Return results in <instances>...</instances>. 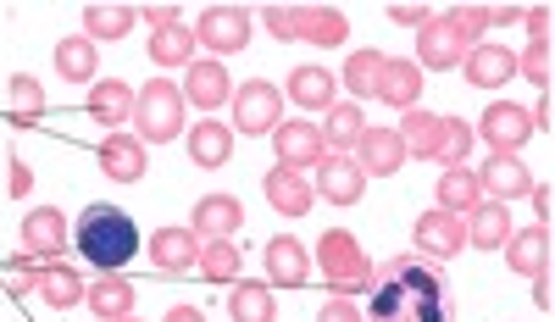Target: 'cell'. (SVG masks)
I'll return each mask as SVG.
<instances>
[{"label": "cell", "mask_w": 555, "mask_h": 322, "mask_svg": "<svg viewBox=\"0 0 555 322\" xmlns=\"http://www.w3.org/2000/svg\"><path fill=\"white\" fill-rule=\"evenodd\" d=\"M317 322H366V317L356 311L350 295H328V300H322V311H317Z\"/></svg>", "instance_id": "obj_45"}, {"label": "cell", "mask_w": 555, "mask_h": 322, "mask_svg": "<svg viewBox=\"0 0 555 322\" xmlns=\"http://www.w3.org/2000/svg\"><path fill=\"white\" fill-rule=\"evenodd\" d=\"M317 178H311V190H317V201H334V206H356L361 195H366V172L350 162V156H322L317 167H311Z\"/></svg>", "instance_id": "obj_14"}, {"label": "cell", "mask_w": 555, "mask_h": 322, "mask_svg": "<svg viewBox=\"0 0 555 322\" xmlns=\"http://www.w3.org/2000/svg\"><path fill=\"white\" fill-rule=\"evenodd\" d=\"M139 17L151 28H167V23H178V7H139Z\"/></svg>", "instance_id": "obj_52"}, {"label": "cell", "mask_w": 555, "mask_h": 322, "mask_svg": "<svg viewBox=\"0 0 555 322\" xmlns=\"http://www.w3.org/2000/svg\"><path fill=\"white\" fill-rule=\"evenodd\" d=\"M228 317H234V322H278V295H272V284H261V279L234 284V295H228Z\"/></svg>", "instance_id": "obj_34"}, {"label": "cell", "mask_w": 555, "mask_h": 322, "mask_svg": "<svg viewBox=\"0 0 555 322\" xmlns=\"http://www.w3.org/2000/svg\"><path fill=\"white\" fill-rule=\"evenodd\" d=\"M73 245L78 256L95 267V272H122L133 256H139V228L122 206L112 201H95L78 211V228H73Z\"/></svg>", "instance_id": "obj_2"}, {"label": "cell", "mask_w": 555, "mask_h": 322, "mask_svg": "<svg viewBox=\"0 0 555 322\" xmlns=\"http://www.w3.org/2000/svg\"><path fill=\"white\" fill-rule=\"evenodd\" d=\"M12 128H34L39 117H44V89H39V78H28V73H12Z\"/></svg>", "instance_id": "obj_41"}, {"label": "cell", "mask_w": 555, "mask_h": 322, "mask_svg": "<svg viewBox=\"0 0 555 322\" xmlns=\"http://www.w3.org/2000/svg\"><path fill=\"white\" fill-rule=\"evenodd\" d=\"M139 23V7H112V0H101V7H83V39H128Z\"/></svg>", "instance_id": "obj_37"}, {"label": "cell", "mask_w": 555, "mask_h": 322, "mask_svg": "<svg viewBox=\"0 0 555 322\" xmlns=\"http://www.w3.org/2000/svg\"><path fill=\"white\" fill-rule=\"evenodd\" d=\"M73 245V222L62 206H34L23 217V256L34 261H62V250Z\"/></svg>", "instance_id": "obj_10"}, {"label": "cell", "mask_w": 555, "mask_h": 322, "mask_svg": "<svg viewBox=\"0 0 555 322\" xmlns=\"http://www.w3.org/2000/svg\"><path fill=\"white\" fill-rule=\"evenodd\" d=\"M478 172V190L489 195V201H500V206H512V201H522L528 190H533V178H528V167L517 162V156H489L483 167H473Z\"/></svg>", "instance_id": "obj_19"}, {"label": "cell", "mask_w": 555, "mask_h": 322, "mask_svg": "<svg viewBox=\"0 0 555 322\" xmlns=\"http://www.w3.org/2000/svg\"><path fill=\"white\" fill-rule=\"evenodd\" d=\"M245 228V206L234 201V195H206V201H195V211H190V234L206 245V240H234Z\"/></svg>", "instance_id": "obj_17"}, {"label": "cell", "mask_w": 555, "mask_h": 322, "mask_svg": "<svg viewBox=\"0 0 555 322\" xmlns=\"http://www.w3.org/2000/svg\"><path fill=\"white\" fill-rule=\"evenodd\" d=\"M89 117H95L106 133H117V128L133 117V83H122V78H95V83H89Z\"/></svg>", "instance_id": "obj_25"}, {"label": "cell", "mask_w": 555, "mask_h": 322, "mask_svg": "<svg viewBox=\"0 0 555 322\" xmlns=\"http://www.w3.org/2000/svg\"><path fill=\"white\" fill-rule=\"evenodd\" d=\"M528 201H533V211H539V222H533V228H544V222H550V183H533Z\"/></svg>", "instance_id": "obj_51"}, {"label": "cell", "mask_w": 555, "mask_h": 322, "mask_svg": "<svg viewBox=\"0 0 555 322\" xmlns=\"http://www.w3.org/2000/svg\"><path fill=\"white\" fill-rule=\"evenodd\" d=\"M295 39L317 44V51H339L350 39V17L339 7H295Z\"/></svg>", "instance_id": "obj_21"}, {"label": "cell", "mask_w": 555, "mask_h": 322, "mask_svg": "<svg viewBox=\"0 0 555 322\" xmlns=\"http://www.w3.org/2000/svg\"><path fill=\"white\" fill-rule=\"evenodd\" d=\"M373 101H389L400 112H411L423 101V67L405 62V56H384V73H378V95Z\"/></svg>", "instance_id": "obj_24"}, {"label": "cell", "mask_w": 555, "mask_h": 322, "mask_svg": "<svg viewBox=\"0 0 555 322\" xmlns=\"http://www.w3.org/2000/svg\"><path fill=\"white\" fill-rule=\"evenodd\" d=\"M489 12V28H512V23H522V7H483Z\"/></svg>", "instance_id": "obj_50"}, {"label": "cell", "mask_w": 555, "mask_h": 322, "mask_svg": "<svg viewBox=\"0 0 555 322\" xmlns=\"http://www.w3.org/2000/svg\"><path fill=\"white\" fill-rule=\"evenodd\" d=\"M261 190H267V206H272L278 217H306V211L317 206L311 178H306V172H295V167H278V162L267 167Z\"/></svg>", "instance_id": "obj_16"}, {"label": "cell", "mask_w": 555, "mask_h": 322, "mask_svg": "<svg viewBox=\"0 0 555 322\" xmlns=\"http://www.w3.org/2000/svg\"><path fill=\"white\" fill-rule=\"evenodd\" d=\"M517 73H528L539 83V95H550V44H528L517 56Z\"/></svg>", "instance_id": "obj_43"}, {"label": "cell", "mask_w": 555, "mask_h": 322, "mask_svg": "<svg viewBox=\"0 0 555 322\" xmlns=\"http://www.w3.org/2000/svg\"><path fill=\"white\" fill-rule=\"evenodd\" d=\"M228 106H234V128L240 133H272L278 123H284V89H278L272 78H250L240 83L234 95H228Z\"/></svg>", "instance_id": "obj_6"}, {"label": "cell", "mask_w": 555, "mask_h": 322, "mask_svg": "<svg viewBox=\"0 0 555 322\" xmlns=\"http://www.w3.org/2000/svg\"><path fill=\"white\" fill-rule=\"evenodd\" d=\"M228 156H234V128L228 123L206 117L190 128V162L195 167H228Z\"/></svg>", "instance_id": "obj_27"}, {"label": "cell", "mask_w": 555, "mask_h": 322, "mask_svg": "<svg viewBox=\"0 0 555 322\" xmlns=\"http://www.w3.org/2000/svg\"><path fill=\"white\" fill-rule=\"evenodd\" d=\"M133 300H139V289L128 284V279H95L83 289V306L95 311L101 322H117V317H133Z\"/></svg>", "instance_id": "obj_32"}, {"label": "cell", "mask_w": 555, "mask_h": 322, "mask_svg": "<svg viewBox=\"0 0 555 322\" xmlns=\"http://www.w3.org/2000/svg\"><path fill=\"white\" fill-rule=\"evenodd\" d=\"M461 73H467L473 89H505L517 78V51H505V44H473L467 62H461Z\"/></svg>", "instance_id": "obj_20"}, {"label": "cell", "mask_w": 555, "mask_h": 322, "mask_svg": "<svg viewBox=\"0 0 555 322\" xmlns=\"http://www.w3.org/2000/svg\"><path fill=\"white\" fill-rule=\"evenodd\" d=\"M272 151H278V167H295V172H311L322 156H334L328 140H322V128L300 123V117H284L272 128Z\"/></svg>", "instance_id": "obj_9"}, {"label": "cell", "mask_w": 555, "mask_h": 322, "mask_svg": "<svg viewBox=\"0 0 555 322\" xmlns=\"http://www.w3.org/2000/svg\"><path fill=\"white\" fill-rule=\"evenodd\" d=\"M478 201H483L478 172H473V167H444V178H439V201H434V206L450 211V217H473Z\"/></svg>", "instance_id": "obj_29"}, {"label": "cell", "mask_w": 555, "mask_h": 322, "mask_svg": "<svg viewBox=\"0 0 555 322\" xmlns=\"http://www.w3.org/2000/svg\"><path fill=\"white\" fill-rule=\"evenodd\" d=\"M240 267H245V256H240L234 240H206L201 256H195V272H201L206 284H234V279H240Z\"/></svg>", "instance_id": "obj_38"}, {"label": "cell", "mask_w": 555, "mask_h": 322, "mask_svg": "<svg viewBox=\"0 0 555 322\" xmlns=\"http://www.w3.org/2000/svg\"><path fill=\"white\" fill-rule=\"evenodd\" d=\"M411 234H416V250H423L428 261H450V256L467 250V217H450V211L428 206L423 217H416Z\"/></svg>", "instance_id": "obj_11"}, {"label": "cell", "mask_w": 555, "mask_h": 322, "mask_svg": "<svg viewBox=\"0 0 555 322\" xmlns=\"http://www.w3.org/2000/svg\"><path fill=\"white\" fill-rule=\"evenodd\" d=\"M183 117H190V106H183V89H178V83L151 78L145 89H133V140L145 145V151L178 140Z\"/></svg>", "instance_id": "obj_3"}, {"label": "cell", "mask_w": 555, "mask_h": 322, "mask_svg": "<svg viewBox=\"0 0 555 322\" xmlns=\"http://www.w3.org/2000/svg\"><path fill=\"white\" fill-rule=\"evenodd\" d=\"M261 261H267V284H272V289H300V284H311V250H306L295 234H272L267 250H261Z\"/></svg>", "instance_id": "obj_13"}, {"label": "cell", "mask_w": 555, "mask_h": 322, "mask_svg": "<svg viewBox=\"0 0 555 322\" xmlns=\"http://www.w3.org/2000/svg\"><path fill=\"white\" fill-rule=\"evenodd\" d=\"M0 289H7V295H34L39 289V261L34 256H17V261H0Z\"/></svg>", "instance_id": "obj_42"}, {"label": "cell", "mask_w": 555, "mask_h": 322, "mask_svg": "<svg viewBox=\"0 0 555 322\" xmlns=\"http://www.w3.org/2000/svg\"><path fill=\"white\" fill-rule=\"evenodd\" d=\"M261 23L272 39H295V7H261Z\"/></svg>", "instance_id": "obj_46"}, {"label": "cell", "mask_w": 555, "mask_h": 322, "mask_svg": "<svg viewBox=\"0 0 555 322\" xmlns=\"http://www.w3.org/2000/svg\"><path fill=\"white\" fill-rule=\"evenodd\" d=\"M505 240H512V206L478 201V211L467 217V245H478V250H500Z\"/></svg>", "instance_id": "obj_30"}, {"label": "cell", "mask_w": 555, "mask_h": 322, "mask_svg": "<svg viewBox=\"0 0 555 322\" xmlns=\"http://www.w3.org/2000/svg\"><path fill=\"white\" fill-rule=\"evenodd\" d=\"M7 178H12V190H7V195H17V201L34 190V172L23 167V156H12V162H7Z\"/></svg>", "instance_id": "obj_49"}, {"label": "cell", "mask_w": 555, "mask_h": 322, "mask_svg": "<svg viewBox=\"0 0 555 322\" xmlns=\"http://www.w3.org/2000/svg\"><path fill=\"white\" fill-rule=\"evenodd\" d=\"M284 95H289V101H300L306 112H328V106L339 101V78H334L328 67H317V62H306V67H295V73H289V83H284Z\"/></svg>", "instance_id": "obj_26"}, {"label": "cell", "mask_w": 555, "mask_h": 322, "mask_svg": "<svg viewBox=\"0 0 555 322\" xmlns=\"http://www.w3.org/2000/svg\"><path fill=\"white\" fill-rule=\"evenodd\" d=\"M195 51H201L195 34L183 28V23H167V28H151V51H145V56H151L156 67H190Z\"/></svg>", "instance_id": "obj_35"}, {"label": "cell", "mask_w": 555, "mask_h": 322, "mask_svg": "<svg viewBox=\"0 0 555 322\" xmlns=\"http://www.w3.org/2000/svg\"><path fill=\"white\" fill-rule=\"evenodd\" d=\"M366 295H373L366 322H455L450 279L428 256H389L384 267H373Z\"/></svg>", "instance_id": "obj_1"}, {"label": "cell", "mask_w": 555, "mask_h": 322, "mask_svg": "<svg viewBox=\"0 0 555 322\" xmlns=\"http://www.w3.org/2000/svg\"><path fill=\"white\" fill-rule=\"evenodd\" d=\"M522 23H528L533 44H550V7H528V12H522Z\"/></svg>", "instance_id": "obj_48"}, {"label": "cell", "mask_w": 555, "mask_h": 322, "mask_svg": "<svg viewBox=\"0 0 555 322\" xmlns=\"http://www.w3.org/2000/svg\"><path fill=\"white\" fill-rule=\"evenodd\" d=\"M83 279H78V267L73 261H51V267H39V300L44 306H56V311H67V306H78L83 300Z\"/></svg>", "instance_id": "obj_33"}, {"label": "cell", "mask_w": 555, "mask_h": 322, "mask_svg": "<svg viewBox=\"0 0 555 322\" xmlns=\"http://www.w3.org/2000/svg\"><path fill=\"white\" fill-rule=\"evenodd\" d=\"M378 73H384V51H356L345 56V95L361 106V101H373L378 95Z\"/></svg>", "instance_id": "obj_39"}, {"label": "cell", "mask_w": 555, "mask_h": 322, "mask_svg": "<svg viewBox=\"0 0 555 322\" xmlns=\"http://www.w3.org/2000/svg\"><path fill=\"white\" fill-rule=\"evenodd\" d=\"M117 322H139V317H117Z\"/></svg>", "instance_id": "obj_54"}, {"label": "cell", "mask_w": 555, "mask_h": 322, "mask_svg": "<svg viewBox=\"0 0 555 322\" xmlns=\"http://www.w3.org/2000/svg\"><path fill=\"white\" fill-rule=\"evenodd\" d=\"M183 106H201L206 117L217 112V106H228V95H234V78H228V67L222 62H211V56H195L190 67H183Z\"/></svg>", "instance_id": "obj_12"}, {"label": "cell", "mask_w": 555, "mask_h": 322, "mask_svg": "<svg viewBox=\"0 0 555 322\" xmlns=\"http://www.w3.org/2000/svg\"><path fill=\"white\" fill-rule=\"evenodd\" d=\"M500 250L517 279H539V272H550V228H512V240Z\"/></svg>", "instance_id": "obj_23"}, {"label": "cell", "mask_w": 555, "mask_h": 322, "mask_svg": "<svg viewBox=\"0 0 555 322\" xmlns=\"http://www.w3.org/2000/svg\"><path fill=\"white\" fill-rule=\"evenodd\" d=\"M366 178H395L405 167V145H400V133L395 128H366L361 140H356V156H350Z\"/></svg>", "instance_id": "obj_18"}, {"label": "cell", "mask_w": 555, "mask_h": 322, "mask_svg": "<svg viewBox=\"0 0 555 322\" xmlns=\"http://www.w3.org/2000/svg\"><path fill=\"white\" fill-rule=\"evenodd\" d=\"M95 162H101V172L112 183H139V178H145V167H151V151L139 145L128 128H117V133H106V140L95 145Z\"/></svg>", "instance_id": "obj_15"}, {"label": "cell", "mask_w": 555, "mask_h": 322, "mask_svg": "<svg viewBox=\"0 0 555 322\" xmlns=\"http://www.w3.org/2000/svg\"><path fill=\"white\" fill-rule=\"evenodd\" d=\"M317 128H322V140H328V151H334V156H345V151H356V140L366 133V117H361V106H356V101H334V106H328V117H322Z\"/></svg>", "instance_id": "obj_31"}, {"label": "cell", "mask_w": 555, "mask_h": 322, "mask_svg": "<svg viewBox=\"0 0 555 322\" xmlns=\"http://www.w3.org/2000/svg\"><path fill=\"white\" fill-rule=\"evenodd\" d=\"M473 34L467 28H461L450 12H434L423 28H416V67H434V73H450V67H461V62H467V51H473Z\"/></svg>", "instance_id": "obj_5"}, {"label": "cell", "mask_w": 555, "mask_h": 322, "mask_svg": "<svg viewBox=\"0 0 555 322\" xmlns=\"http://www.w3.org/2000/svg\"><path fill=\"white\" fill-rule=\"evenodd\" d=\"M190 34H195V44H206V51H211V62L240 56L245 44H250V12L245 7H206Z\"/></svg>", "instance_id": "obj_7"}, {"label": "cell", "mask_w": 555, "mask_h": 322, "mask_svg": "<svg viewBox=\"0 0 555 322\" xmlns=\"http://www.w3.org/2000/svg\"><path fill=\"white\" fill-rule=\"evenodd\" d=\"M162 322H206V311H201V306H172Z\"/></svg>", "instance_id": "obj_53"}, {"label": "cell", "mask_w": 555, "mask_h": 322, "mask_svg": "<svg viewBox=\"0 0 555 322\" xmlns=\"http://www.w3.org/2000/svg\"><path fill=\"white\" fill-rule=\"evenodd\" d=\"M389 12V23H400V28H423L428 17H434V7H423V0H395V7H384Z\"/></svg>", "instance_id": "obj_44"}, {"label": "cell", "mask_w": 555, "mask_h": 322, "mask_svg": "<svg viewBox=\"0 0 555 322\" xmlns=\"http://www.w3.org/2000/svg\"><path fill=\"white\" fill-rule=\"evenodd\" d=\"M95 67H101L95 39H83V34L56 39V73H62L67 83H95Z\"/></svg>", "instance_id": "obj_36"}, {"label": "cell", "mask_w": 555, "mask_h": 322, "mask_svg": "<svg viewBox=\"0 0 555 322\" xmlns=\"http://www.w3.org/2000/svg\"><path fill=\"white\" fill-rule=\"evenodd\" d=\"M478 133L494 156H517L528 140H533V117L522 101H489L483 117H478Z\"/></svg>", "instance_id": "obj_8"}, {"label": "cell", "mask_w": 555, "mask_h": 322, "mask_svg": "<svg viewBox=\"0 0 555 322\" xmlns=\"http://www.w3.org/2000/svg\"><path fill=\"white\" fill-rule=\"evenodd\" d=\"M450 17H455L461 28H467V34H473V39L483 44V34H489V12H483V7H455Z\"/></svg>", "instance_id": "obj_47"}, {"label": "cell", "mask_w": 555, "mask_h": 322, "mask_svg": "<svg viewBox=\"0 0 555 322\" xmlns=\"http://www.w3.org/2000/svg\"><path fill=\"white\" fill-rule=\"evenodd\" d=\"M317 267H322V279H328L334 295H366L373 289V256H366L361 240L345 234V228H328V234L317 240Z\"/></svg>", "instance_id": "obj_4"}, {"label": "cell", "mask_w": 555, "mask_h": 322, "mask_svg": "<svg viewBox=\"0 0 555 322\" xmlns=\"http://www.w3.org/2000/svg\"><path fill=\"white\" fill-rule=\"evenodd\" d=\"M195 256H201V240L190 234V228H156L151 234V261L167 272V279H183V272H195Z\"/></svg>", "instance_id": "obj_22"}, {"label": "cell", "mask_w": 555, "mask_h": 322, "mask_svg": "<svg viewBox=\"0 0 555 322\" xmlns=\"http://www.w3.org/2000/svg\"><path fill=\"white\" fill-rule=\"evenodd\" d=\"M439 123L444 117H434V112H423V106H411L405 117H400V145H405V162L416 156V162H434L439 156Z\"/></svg>", "instance_id": "obj_28"}, {"label": "cell", "mask_w": 555, "mask_h": 322, "mask_svg": "<svg viewBox=\"0 0 555 322\" xmlns=\"http://www.w3.org/2000/svg\"><path fill=\"white\" fill-rule=\"evenodd\" d=\"M473 140H478V133H473V123L467 117H444L439 123V167H467V156H473Z\"/></svg>", "instance_id": "obj_40"}]
</instances>
